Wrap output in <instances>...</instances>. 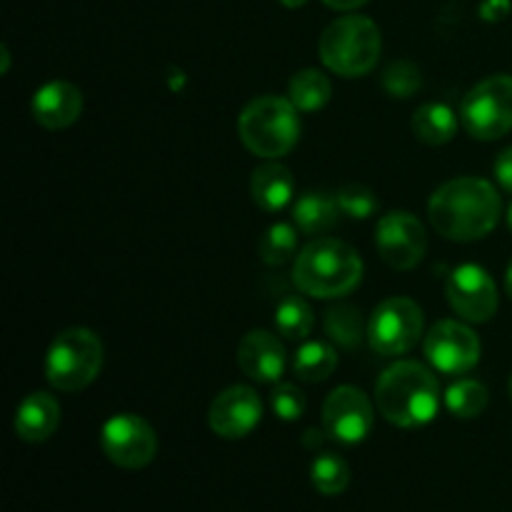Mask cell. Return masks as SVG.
Masks as SVG:
<instances>
[{"mask_svg":"<svg viewBox=\"0 0 512 512\" xmlns=\"http://www.w3.org/2000/svg\"><path fill=\"white\" fill-rule=\"evenodd\" d=\"M238 135L240 143L258 158H283L300 140L298 108L290 103V98L260 95L240 113Z\"/></svg>","mask_w":512,"mask_h":512,"instance_id":"277c9868","label":"cell"},{"mask_svg":"<svg viewBox=\"0 0 512 512\" xmlns=\"http://www.w3.org/2000/svg\"><path fill=\"white\" fill-rule=\"evenodd\" d=\"M313 308L298 295H288L275 310V328L285 340H305L313 333Z\"/></svg>","mask_w":512,"mask_h":512,"instance_id":"cb8c5ba5","label":"cell"},{"mask_svg":"<svg viewBox=\"0 0 512 512\" xmlns=\"http://www.w3.org/2000/svg\"><path fill=\"white\" fill-rule=\"evenodd\" d=\"M0 58H3V68H0V70H3V73H8V68H10V53H8V48H5V45H3V48H0Z\"/></svg>","mask_w":512,"mask_h":512,"instance_id":"836d02e7","label":"cell"},{"mask_svg":"<svg viewBox=\"0 0 512 512\" xmlns=\"http://www.w3.org/2000/svg\"><path fill=\"white\" fill-rule=\"evenodd\" d=\"M505 290H508V295H510V300H512V263H510V268H508V275H505Z\"/></svg>","mask_w":512,"mask_h":512,"instance_id":"e575fe53","label":"cell"},{"mask_svg":"<svg viewBox=\"0 0 512 512\" xmlns=\"http://www.w3.org/2000/svg\"><path fill=\"white\" fill-rule=\"evenodd\" d=\"M508 393H510V400H512V375H510V383H508Z\"/></svg>","mask_w":512,"mask_h":512,"instance_id":"74e56055","label":"cell"},{"mask_svg":"<svg viewBox=\"0 0 512 512\" xmlns=\"http://www.w3.org/2000/svg\"><path fill=\"white\" fill-rule=\"evenodd\" d=\"M290 103L303 113H315V110L325 108L333 95V83L325 73L315 68H305L290 78L288 85Z\"/></svg>","mask_w":512,"mask_h":512,"instance_id":"44dd1931","label":"cell"},{"mask_svg":"<svg viewBox=\"0 0 512 512\" xmlns=\"http://www.w3.org/2000/svg\"><path fill=\"white\" fill-rule=\"evenodd\" d=\"M338 200L325 193H305L293 205V220L305 235H323L338 223Z\"/></svg>","mask_w":512,"mask_h":512,"instance_id":"ffe728a7","label":"cell"},{"mask_svg":"<svg viewBox=\"0 0 512 512\" xmlns=\"http://www.w3.org/2000/svg\"><path fill=\"white\" fill-rule=\"evenodd\" d=\"M383 88L390 98H413L420 88H423V78L420 70L408 60H395L385 68L383 73Z\"/></svg>","mask_w":512,"mask_h":512,"instance_id":"83f0119b","label":"cell"},{"mask_svg":"<svg viewBox=\"0 0 512 512\" xmlns=\"http://www.w3.org/2000/svg\"><path fill=\"white\" fill-rule=\"evenodd\" d=\"M338 368V353L323 340H310L295 353L293 373L305 383H323Z\"/></svg>","mask_w":512,"mask_h":512,"instance_id":"7402d4cb","label":"cell"},{"mask_svg":"<svg viewBox=\"0 0 512 512\" xmlns=\"http://www.w3.org/2000/svg\"><path fill=\"white\" fill-rule=\"evenodd\" d=\"M335 200H338L340 205V213H345L353 220H365L370 218V215H375V210H378V198H375V193L368 185L360 183H350L345 185V188H340Z\"/></svg>","mask_w":512,"mask_h":512,"instance_id":"f1b7e54d","label":"cell"},{"mask_svg":"<svg viewBox=\"0 0 512 512\" xmlns=\"http://www.w3.org/2000/svg\"><path fill=\"white\" fill-rule=\"evenodd\" d=\"M458 115L445 103H425L413 115V133L425 145H445L458 133Z\"/></svg>","mask_w":512,"mask_h":512,"instance_id":"d6986e66","label":"cell"},{"mask_svg":"<svg viewBox=\"0 0 512 512\" xmlns=\"http://www.w3.org/2000/svg\"><path fill=\"white\" fill-rule=\"evenodd\" d=\"M270 405H273V413L278 415L280 420H298L300 415L305 413V395L303 390L295 388L290 383H280L275 385L273 395H270Z\"/></svg>","mask_w":512,"mask_h":512,"instance_id":"f546056e","label":"cell"},{"mask_svg":"<svg viewBox=\"0 0 512 512\" xmlns=\"http://www.w3.org/2000/svg\"><path fill=\"white\" fill-rule=\"evenodd\" d=\"M495 178L508 193H512V148H505L495 160Z\"/></svg>","mask_w":512,"mask_h":512,"instance_id":"1f68e13d","label":"cell"},{"mask_svg":"<svg viewBox=\"0 0 512 512\" xmlns=\"http://www.w3.org/2000/svg\"><path fill=\"white\" fill-rule=\"evenodd\" d=\"M510 10V0H483V3H480V18L488 20V23H500V20L508 18Z\"/></svg>","mask_w":512,"mask_h":512,"instance_id":"4dcf8cb0","label":"cell"},{"mask_svg":"<svg viewBox=\"0 0 512 512\" xmlns=\"http://www.w3.org/2000/svg\"><path fill=\"white\" fill-rule=\"evenodd\" d=\"M60 425V403L48 393H30L15 413V433L25 443H45Z\"/></svg>","mask_w":512,"mask_h":512,"instance_id":"e0dca14e","label":"cell"},{"mask_svg":"<svg viewBox=\"0 0 512 512\" xmlns=\"http://www.w3.org/2000/svg\"><path fill=\"white\" fill-rule=\"evenodd\" d=\"M490 403V395L488 388L478 380H458L448 388L445 393V405H448L450 413L455 418H463V420H473L478 415L485 413Z\"/></svg>","mask_w":512,"mask_h":512,"instance_id":"d4e9b609","label":"cell"},{"mask_svg":"<svg viewBox=\"0 0 512 512\" xmlns=\"http://www.w3.org/2000/svg\"><path fill=\"white\" fill-rule=\"evenodd\" d=\"M460 125L475 140H498L512 130V75H490L460 103Z\"/></svg>","mask_w":512,"mask_h":512,"instance_id":"52a82bcc","label":"cell"},{"mask_svg":"<svg viewBox=\"0 0 512 512\" xmlns=\"http://www.w3.org/2000/svg\"><path fill=\"white\" fill-rule=\"evenodd\" d=\"M383 38L378 25L365 15H343L323 30L318 43L320 60L343 78H360L378 65Z\"/></svg>","mask_w":512,"mask_h":512,"instance_id":"5b68a950","label":"cell"},{"mask_svg":"<svg viewBox=\"0 0 512 512\" xmlns=\"http://www.w3.org/2000/svg\"><path fill=\"white\" fill-rule=\"evenodd\" d=\"M293 280L310 298H343L363 280V260L343 240L318 238L295 258Z\"/></svg>","mask_w":512,"mask_h":512,"instance_id":"3957f363","label":"cell"},{"mask_svg":"<svg viewBox=\"0 0 512 512\" xmlns=\"http://www.w3.org/2000/svg\"><path fill=\"white\" fill-rule=\"evenodd\" d=\"M105 458L123 470H140L153 463L158 453V435L153 425L133 413L113 415L100 430Z\"/></svg>","mask_w":512,"mask_h":512,"instance_id":"9c48e42d","label":"cell"},{"mask_svg":"<svg viewBox=\"0 0 512 512\" xmlns=\"http://www.w3.org/2000/svg\"><path fill=\"white\" fill-rule=\"evenodd\" d=\"M323 3L333 10H358L363 8L368 0H323Z\"/></svg>","mask_w":512,"mask_h":512,"instance_id":"d6a6232c","label":"cell"},{"mask_svg":"<svg viewBox=\"0 0 512 512\" xmlns=\"http://www.w3.org/2000/svg\"><path fill=\"white\" fill-rule=\"evenodd\" d=\"M263 418L260 395L248 385H230L210 405L208 423L218 438L240 440L253 433Z\"/></svg>","mask_w":512,"mask_h":512,"instance_id":"5bb4252c","label":"cell"},{"mask_svg":"<svg viewBox=\"0 0 512 512\" xmlns=\"http://www.w3.org/2000/svg\"><path fill=\"white\" fill-rule=\"evenodd\" d=\"M375 403L380 415L395 428H423L433 423L440 410L438 378L415 360H400L375 383Z\"/></svg>","mask_w":512,"mask_h":512,"instance_id":"7a4b0ae2","label":"cell"},{"mask_svg":"<svg viewBox=\"0 0 512 512\" xmlns=\"http://www.w3.org/2000/svg\"><path fill=\"white\" fill-rule=\"evenodd\" d=\"M238 365L255 383H278L285 370L283 343L268 330H250L238 345Z\"/></svg>","mask_w":512,"mask_h":512,"instance_id":"9a60e30c","label":"cell"},{"mask_svg":"<svg viewBox=\"0 0 512 512\" xmlns=\"http://www.w3.org/2000/svg\"><path fill=\"white\" fill-rule=\"evenodd\" d=\"M375 410L368 395L353 385H340L325 398L323 428L333 440L343 445H358L373 430Z\"/></svg>","mask_w":512,"mask_h":512,"instance_id":"4fadbf2b","label":"cell"},{"mask_svg":"<svg viewBox=\"0 0 512 512\" xmlns=\"http://www.w3.org/2000/svg\"><path fill=\"white\" fill-rule=\"evenodd\" d=\"M283 5H288V8H300V5H305L308 0H280Z\"/></svg>","mask_w":512,"mask_h":512,"instance_id":"d590c367","label":"cell"},{"mask_svg":"<svg viewBox=\"0 0 512 512\" xmlns=\"http://www.w3.org/2000/svg\"><path fill=\"white\" fill-rule=\"evenodd\" d=\"M325 333L340 348L355 350L363 340H368V325H365L363 313L353 305H335L325 313Z\"/></svg>","mask_w":512,"mask_h":512,"instance_id":"603a6c76","label":"cell"},{"mask_svg":"<svg viewBox=\"0 0 512 512\" xmlns=\"http://www.w3.org/2000/svg\"><path fill=\"white\" fill-rule=\"evenodd\" d=\"M508 228L512 230V205H510V213H508Z\"/></svg>","mask_w":512,"mask_h":512,"instance_id":"8d00e7d4","label":"cell"},{"mask_svg":"<svg viewBox=\"0 0 512 512\" xmlns=\"http://www.w3.org/2000/svg\"><path fill=\"white\" fill-rule=\"evenodd\" d=\"M310 480H313V488L320 495H340L348 490L350 485V468L343 458H338L335 453H323L313 460V468H310Z\"/></svg>","mask_w":512,"mask_h":512,"instance_id":"4316f807","label":"cell"},{"mask_svg":"<svg viewBox=\"0 0 512 512\" xmlns=\"http://www.w3.org/2000/svg\"><path fill=\"white\" fill-rule=\"evenodd\" d=\"M375 245L378 253L390 268L413 270L428 250V235L423 223L408 210H393L383 215L375 228Z\"/></svg>","mask_w":512,"mask_h":512,"instance_id":"8fae6325","label":"cell"},{"mask_svg":"<svg viewBox=\"0 0 512 512\" xmlns=\"http://www.w3.org/2000/svg\"><path fill=\"white\" fill-rule=\"evenodd\" d=\"M293 190V173L283 163H273V160L260 165L253 173V180H250V193H253L255 205L263 208L265 213L283 210L293 200Z\"/></svg>","mask_w":512,"mask_h":512,"instance_id":"ac0fdd59","label":"cell"},{"mask_svg":"<svg viewBox=\"0 0 512 512\" xmlns=\"http://www.w3.org/2000/svg\"><path fill=\"white\" fill-rule=\"evenodd\" d=\"M423 308L415 300L388 298L373 310L368 320V345L380 358H398L410 353L423 335Z\"/></svg>","mask_w":512,"mask_h":512,"instance_id":"ba28073f","label":"cell"},{"mask_svg":"<svg viewBox=\"0 0 512 512\" xmlns=\"http://www.w3.org/2000/svg\"><path fill=\"white\" fill-rule=\"evenodd\" d=\"M503 200L493 183L483 178H455L440 185L428 203V218L443 238L473 243L498 225Z\"/></svg>","mask_w":512,"mask_h":512,"instance_id":"6da1fadb","label":"cell"},{"mask_svg":"<svg viewBox=\"0 0 512 512\" xmlns=\"http://www.w3.org/2000/svg\"><path fill=\"white\" fill-rule=\"evenodd\" d=\"M260 260L270 268H280V265L290 263L298 258V235L295 228L288 223H275L265 230L263 240H260Z\"/></svg>","mask_w":512,"mask_h":512,"instance_id":"484cf974","label":"cell"},{"mask_svg":"<svg viewBox=\"0 0 512 512\" xmlns=\"http://www.w3.org/2000/svg\"><path fill=\"white\" fill-rule=\"evenodd\" d=\"M30 110H33L35 123L43 125L45 130L70 128L83 113V93L73 83L53 80L35 90Z\"/></svg>","mask_w":512,"mask_h":512,"instance_id":"2e32d148","label":"cell"},{"mask_svg":"<svg viewBox=\"0 0 512 512\" xmlns=\"http://www.w3.org/2000/svg\"><path fill=\"white\" fill-rule=\"evenodd\" d=\"M100 370H103V343L88 328L63 330L45 355V380L63 393L88 388Z\"/></svg>","mask_w":512,"mask_h":512,"instance_id":"8992f818","label":"cell"},{"mask_svg":"<svg viewBox=\"0 0 512 512\" xmlns=\"http://www.w3.org/2000/svg\"><path fill=\"white\" fill-rule=\"evenodd\" d=\"M445 295L455 313L468 323H488L498 313V285L475 263L458 265L445 280Z\"/></svg>","mask_w":512,"mask_h":512,"instance_id":"30bf717a","label":"cell"},{"mask_svg":"<svg viewBox=\"0 0 512 512\" xmlns=\"http://www.w3.org/2000/svg\"><path fill=\"white\" fill-rule=\"evenodd\" d=\"M480 340L460 320H440L425 335V358L445 375H463L480 360Z\"/></svg>","mask_w":512,"mask_h":512,"instance_id":"7c38bea8","label":"cell"}]
</instances>
